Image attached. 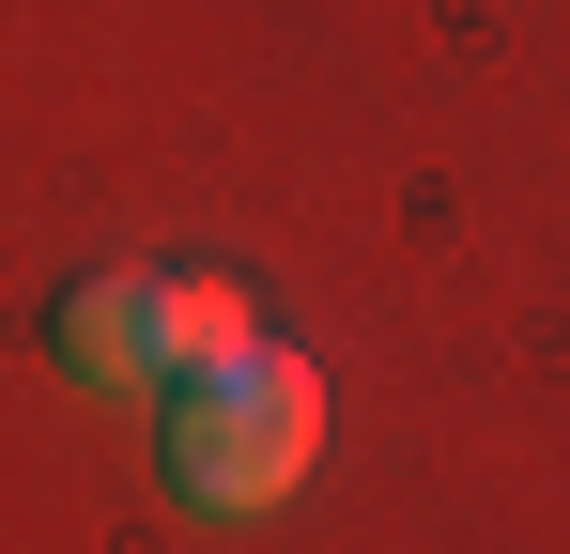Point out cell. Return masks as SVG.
Segmentation results:
<instances>
[{
    "mask_svg": "<svg viewBox=\"0 0 570 554\" xmlns=\"http://www.w3.org/2000/svg\"><path fill=\"white\" fill-rule=\"evenodd\" d=\"M308 462H324V369L278 355V339H247L232 369H200L170 385V477H186V508H278L308 493Z\"/></svg>",
    "mask_w": 570,
    "mask_h": 554,
    "instance_id": "obj_1",
    "label": "cell"
},
{
    "mask_svg": "<svg viewBox=\"0 0 570 554\" xmlns=\"http://www.w3.org/2000/svg\"><path fill=\"white\" fill-rule=\"evenodd\" d=\"M62 369L108 385V400H155V277L139 263H108V277L62 293Z\"/></svg>",
    "mask_w": 570,
    "mask_h": 554,
    "instance_id": "obj_2",
    "label": "cell"
},
{
    "mask_svg": "<svg viewBox=\"0 0 570 554\" xmlns=\"http://www.w3.org/2000/svg\"><path fill=\"white\" fill-rule=\"evenodd\" d=\"M247 339H263V324H247V277H200V263L155 277V400L200 385V369H232Z\"/></svg>",
    "mask_w": 570,
    "mask_h": 554,
    "instance_id": "obj_3",
    "label": "cell"
}]
</instances>
